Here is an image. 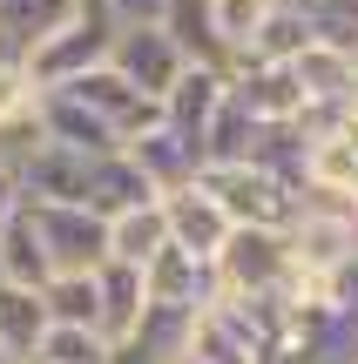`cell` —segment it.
Instances as JSON below:
<instances>
[{"label": "cell", "mask_w": 358, "mask_h": 364, "mask_svg": "<svg viewBox=\"0 0 358 364\" xmlns=\"http://www.w3.org/2000/svg\"><path fill=\"white\" fill-rule=\"evenodd\" d=\"M210 277H216V304H264V297L298 290L284 230H230V243L216 250Z\"/></svg>", "instance_id": "obj_1"}, {"label": "cell", "mask_w": 358, "mask_h": 364, "mask_svg": "<svg viewBox=\"0 0 358 364\" xmlns=\"http://www.w3.org/2000/svg\"><path fill=\"white\" fill-rule=\"evenodd\" d=\"M196 182L216 196L230 230H291L298 209H305V196H298L291 182H278L264 162H210Z\"/></svg>", "instance_id": "obj_2"}, {"label": "cell", "mask_w": 358, "mask_h": 364, "mask_svg": "<svg viewBox=\"0 0 358 364\" xmlns=\"http://www.w3.org/2000/svg\"><path fill=\"white\" fill-rule=\"evenodd\" d=\"M270 364H358V304L298 297L270 338Z\"/></svg>", "instance_id": "obj_3"}, {"label": "cell", "mask_w": 358, "mask_h": 364, "mask_svg": "<svg viewBox=\"0 0 358 364\" xmlns=\"http://www.w3.org/2000/svg\"><path fill=\"white\" fill-rule=\"evenodd\" d=\"M108 41H115V27H108V14L88 0L68 27H54L41 48H27V81H34V95H54V88H68V81H81L88 68H102Z\"/></svg>", "instance_id": "obj_4"}, {"label": "cell", "mask_w": 358, "mask_h": 364, "mask_svg": "<svg viewBox=\"0 0 358 364\" xmlns=\"http://www.w3.org/2000/svg\"><path fill=\"white\" fill-rule=\"evenodd\" d=\"M27 216L41 230L54 277H95L108 263V216H95V209H34V203H27Z\"/></svg>", "instance_id": "obj_5"}, {"label": "cell", "mask_w": 358, "mask_h": 364, "mask_svg": "<svg viewBox=\"0 0 358 364\" xmlns=\"http://www.w3.org/2000/svg\"><path fill=\"white\" fill-rule=\"evenodd\" d=\"M223 108H230V68H196V61H189L183 81L162 95V129L183 135V142L210 162V129H216Z\"/></svg>", "instance_id": "obj_6"}, {"label": "cell", "mask_w": 358, "mask_h": 364, "mask_svg": "<svg viewBox=\"0 0 358 364\" xmlns=\"http://www.w3.org/2000/svg\"><path fill=\"white\" fill-rule=\"evenodd\" d=\"M108 68H115L122 81H129L135 95H149V102H162V95L183 81L189 54L176 48L162 27H115V41H108Z\"/></svg>", "instance_id": "obj_7"}, {"label": "cell", "mask_w": 358, "mask_h": 364, "mask_svg": "<svg viewBox=\"0 0 358 364\" xmlns=\"http://www.w3.org/2000/svg\"><path fill=\"white\" fill-rule=\"evenodd\" d=\"M230 102L257 129H298L305 122V88H298L291 61H237L230 68Z\"/></svg>", "instance_id": "obj_8"}, {"label": "cell", "mask_w": 358, "mask_h": 364, "mask_svg": "<svg viewBox=\"0 0 358 364\" xmlns=\"http://www.w3.org/2000/svg\"><path fill=\"white\" fill-rule=\"evenodd\" d=\"M34 135L48 149H68V156H81V162H102V156H115L122 149V135L108 129L102 115H88V108L75 102V95H34Z\"/></svg>", "instance_id": "obj_9"}, {"label": "cell", "mask_w": 358, "mask_h": 364, "mask_svg": "<svg viewBox=\"0 0 358 364\" xmlns=\"http://www.w3.org/2000/svg\"><path fill=\"white\" fill-rule=\"evenodd\" d=\"M14 176H21V196L34 209H88V162L68 156V149L34 142L21 162H14Z\"/></svg>", "instance_id": "obj_10"}, {"label": "cell", "mask_w": 358, "mask_h": 364, "mask_svg": "<svg viewBox=\"0 0 358 364\" xmlns=\"http://www.w3.org/2000/svg\"><path fill=\"white\" fill-rule=\"evenodd\" d=\"M162 223H169V250H183V257H196V263H216V250L230 243V216L216 209V196L203 189V182L162 196Z\"/></svg>", "instance_id": "obj_11"}, {"label": "cell", "mask_w": 358, "mask_h": 364, "mask_svg": "<svg viewBox=\"0 0 358 364\" xmlns=\"http://www.w3.org/2000/svg\"><path fill=\"white\" fill-rule=\"evenodd\" d=\"M142 284H149V304H156V311L203 317V311L216 304V277H210V263L183 257V250H162V257L142 270Z\"/></svg>", "instance_id": "obj_12"}, {"label": "cell", "mask_w": 358, "mask_h": 364, "mask_svg": "<svg viewBox=\"0 0 358 364\" xmlns=\"http://www.w3.org/2000/svg\"><path fill=\"white\" fill-rule=\"evenodd\" d=\"M142 311H149L142 270H129V263H102V270H95V331H102L108 344H129L135 324H142Z\"/></svg>", "instance_id": "obj_13"}, {"label": "cell", "mask_w": 358, "mask_h": 364, "mask_svg": "<svg viewBox=\"0 0 358 364\" xmlns=\"http://www.w3.org/2000/svg\"><path fill=\"white\" fill-rule=\"evenodd\" d=\"M129 162L149 176V189H156V196H176V189H189V182L203 176V156L183 142V135H169V129L135 135V142H129Z\"/></svg>", "instance_id": "obj_14"}, {"label": "cell", "mask_w": 358, "mask_h": 364, "mask_svg": "<svg viewBox=\"0 0 358 364\" xmlns=\"http://www.w3.org/2000/svg\"><path fill=\"white\" fill-rule=\"evenodd\" d=\"M149 203H162L156 189H149V176L129 162V149H115V156H102V162H88V209L95 216H129V209H149Z\"/></svg>", "instance_id": "obj_15"}, {"label": "cell", "mask_w": 358, "mask_h": 364, "mask_svg": "<svg viewBox=\"0 0 358 364\" xmlns=\"http://www.w3.org/2000/svg\"><path fill=\"white\" fill-rule=\"evenodd\" d=\"M41 338H48V304H41V290L0 284V358L7 364H34Z\"/></svg>", "instance_id": "obj_16"}, {"label": "cell", "mask_w": 358, "mask_h": 364, "mask_svg": "<svg viewBox=\"0 0 358 364\" xmlns=\"http://www.w3.org/2000/svg\"><path fill=\"white\" fill-rule=\"evenodd\" d=\"M81 7H88V0H0V41L27 61V48H41V41H48L54 27H68Z\"/></svg>", "instance_id": "obj_17"}, {"label": "cell", "mask_w": 358, "mask_h": 364, "mask_svg": "<svg viewBox=\"0 0 358 364\" xmlns=\"http://www.w3.org/2000/svg\"><path fill=\"white\" fill-rule=\"evenodd\" d=\"M169 250V223H162V203L129 209V216L108 223V263H129V270H149V263Z\"/></svg>", "instance_id": "obj_18"}, {"label": "cell", "mask_w": 358, "mask_h": 364, "mask_svg": "<svg viewBox=\"0 0 358 364\" xmlns=\"http://www.w3.org/2000/svg\"><path fill=\"white\" fill-rule=\"evenodd\" d=\"M203 14H210V34H216V48H223V61L237 68L243 54L257 48L264 21L278 14V0H203Z\"/></svg>", "instance_id": "obj_19"}, {"label": "cell", "mask_w": 358, "mask_h": 364, "mask_svg": "<svg viewBox=\"0 0 358 364\" xmlns=\"http://www.w3.org/2000/svg\"><path fill=\"white\" fill-rule=\"evenodd\" d=\"M48 250H41V230L34 216H14L7 230H0V284H21V290H48Z\"/></svg>", "instance_id": "obj_20"}, {"label": "cell", "mask_w": 358, "mask_h": 364, "mask_svg": "<svg viewBox=\"0 0 358 364\" xmlns=\"http://www.w3.org/2000/svg\"><path fill=\"white\" fill-rule=\"evenodd\" d=\"M34 364H115V344L102 331H81V324H48Z\"/></svg>", "instance_id": "obj_21"}, {"label": "cell", "mask_w": 358, "mask_h": 364, "mask_svg": "<svg viewBox=\"0 0 358 364\" xmlns=\"http://www.w3.org/2000/svg\"><path fill=\"white\" fill-rule=\"evenodd\" d=\"M41 304H48V324H81V331H95V277H48Z\"/></svg>", "instance_id": "obj_22"}, {"label": "cell", "mask_w": 358, "mask_h": 364, "mask_svg": "<svg viewBox=\"0 0 358 364\" xmlns=\"http://www.w3.org/2000/svg\"><path fill=\"white\" fill-rule=\"evenodd\" d=\"M298 14L311 21V34H318L325 48L358 54V0H298Z\"/></svg>", "instance_id": "obj_23"}, {"label": "cell", "mask_w": 358, "mask_h": 364, "mask_svg": "<svg viewBox=\"0 0 358 364\" xmlns=\"http://www.w3.org/2000/svg\"><path fill=\"white\" fill-rule=\"evenodd\" d=\"M34 108V81H27V61L0 41V129H14V122Z\"/></svg>", "instance_id": "obj_24"}, {"label": "cell", "mask_w": 358, "mask_h": 364, "mask_svg": "<svg viewBox=\"0 0 358 364\" xmlns=\"http://www.w3.org/2000/svg\"><path fill=\"white\" fill-rule=\"evenodd\" d=\"M95 7L108 14V27H162L176 0H95Z\"/></svg>", "instance_id": "obj_25"}, {"label": "cell", "mask_w": 358, "mask_h": 364, "mask_svg": "<svg viewBox=\"0 0 358 364\" xmlns=\"http://www.w3.org/2000/svg\"><path fill=\"white\" fill-rule=\"evenodd\" d=\"M27 209V196H21V176H14V162H0V230H7L14 216Z\"/></svg>", "instance_id": "obj_26"}, {"label": "cell", "mask_w": 358, "mask_h": 364, "mask_svg": "<svg viewBox=\"0 0 358 364\" xmlns=\"http://www.w3.org/2000/svg\"><path fill=\"white\" fill-rule=\"evenodd\" d=\"M278 7H298V0H278Z\"/></svg>", "instance_id": "obj_27"}, {"label": "cell", "mask_w": 358, "mask_h": 364, "mask_svg": "<svg viewBox=\"0 0 358 364\" xmlns=\"http://www.w3.org/2000/svg\"><path fill=\"white\" fill-rule=\"evenodd\" d=\"M352 61H358V54H352Z\"/></svg>", "instance_id": "obj_28"}, {"label": "cell", "mask_w": 358, "mask_h": 364, "mask_svg": "<svg viewBox=\"0 0 358 364\" xmlns=\"http://www.w3.org/2000/svg\"><path fill=\"white\" fill-rule=\"evenodd\" d=\"M0 364H7V358H0Z\"/></svg>", "instance_id": "obj_29"}]
</instances>
